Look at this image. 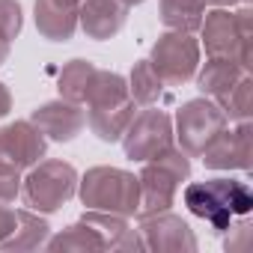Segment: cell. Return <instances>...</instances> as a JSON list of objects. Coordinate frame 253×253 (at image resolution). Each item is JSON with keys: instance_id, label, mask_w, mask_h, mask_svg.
Segmentation results:
<instances>
[{"instance_id": "cell-1", "label": "cell", "mask_w": 253, "mask_h": 253, "mask_svg": "<svg viewBox=\"0 0 253 253\" xmlns=\"http://www.w3.org/2000/svg\"><path fill=\"white\" fill-rule=\"evenodd\" d=\"M182 200H185L188 211L197 214L200 220L211 223L214 232H226L235 217H247L253 209V194H250L247 182L223 179V176L191 182L182 191Z\"/></svg>"}, {"instance_id": "cell-2", "label": "cell", "mask_w": 253, "mask_h": 253, "mask_svg": "<svg viewBox=\"0 0 253 253\" xmlns=\"http://www.w3.org/2000/svg\"><path fill=\"white\" fill-rule=\"evenodd\" d=\"M86 209L95 211H110L122 217H134L140 209V182L134 173L122 167H89L84 176H78V194H75Z\"/></svg>"}, {"instance_id": "cell-3", "label": "cell", "mask_w": 253, "mask_h": 253, "mask_svg": "<svg viewBox=\"0 0 253 253\" xmlns=\"http://www.w3.org/2000/svg\"><path fill=\"white\" fill-rule=\"evenodd\" d=\"M191 179V155H185L176 143L143 161V170L137 176L140 182V209L137 214H155L176 206L182 182Z\"/></svg>"}, {"instance_id": "cell-4", "label": "cell", "mask_w": 253, "mask_h": 253, "mask_svg": "<svg viewBox=\"0 0 253 253\" xmlns=\"http://www.w3.org/2000/svg\"><path fill=\"white\" fill-rule=\"evenodd\" d=\"M250 39H253V12L247 6L241 9H220L203 15L200 24V48H206V57H223L244 69H250Z\"/></svg>"}, {"instance_id": "cell-5", "label": "cell", "mask_w": 253, "mask_h": 253, "mask_svg": "<svg viewBox=\"0 0 253 253\" xmlns=\"http://www.w3.org/2000/svg\"><path fill=\"white\" fill-rule=\"evenodd\" d=\"M78 194V170L63 158H42L21 179V200L39 214L60 211Z\"/></svg>"}, {"instance_id": "cell-6", "label": "cell", "mask_w": 253, "mask_h": 253, "mask_svg": "<svg viewBox=\"0 0 253 253\" xmlns=\"http://www.w3.org/2000/svg\"><path fill=\"white\" fill-rule=\"evenodd\" d=\"M229 119L226 113L220 110L217 101L200 95V98H188L182 101V107L176 110V119H173V137L179 143V149L191 158H200L203 149L226 128Z\"/></svg>"}, {"instance_id": "cell-7", "label": "cell", "mask_w": 253, "mask_h": 253, "mask_svg": "<svg viewBox=\"0 0 253 253\" xmlns=\"http://www.w3.org/2000/svg\"><path fill=\"white\" fill-rule=\"evenodd\" d=\"M200 51L203 48L200 39H194V33L164 30L149 51V63L164 81V86H185L188 81H194L200 69Z\"/></svg>"}, {"instance_id": "cell-8", "label": "cell", "mask_w": 253, "mask_h": 253, "mask_svg": "<svg viewBox=\"0 0 253 253\" xmlns=\"http://www.w3.org/2000/svg\"><path fill=\"white\" fill-rule=\"evenodd\" d=\"M119 140H122L125 158L143 164L152 155H158L161 149L176 143V137H173V116L167 110L149 104V107H143L140 113L131 116L128 128H125V134Z\"/></svg>"}, {"instance_id": "cell-9", "label": "cell", "mask_w": 253, "mask_h": 253, "mask_svg": "<svg viewBox=\"0 0 253 253\" xmlns=\"http://www.w3.org/2000/svg\"><path fill=\"white\" fill-rule=\"evenodd\" d=\"M137 232L143 238V250L155 253H191L197 250V235L191 223L176 211L137 214Z\"/></svg>"}, {"instance_id": "cell-10", "label": "cell", "mask_w": 253, "mask_h": 253, "mask_svg": "<svg viewBox=\"0 0 253 253\" xmlns=\"http://www.w3.org/2000/svg\"><path fill=\"white\" fill-rule=\"evenodd\" d=\"M250 119L235 122V128H226L203 149V164L209 170H241L247 173L253 167V134Z\"/></svg>"}, {"instance_id": "cell-11", "label": "cell", "mask_w": 253, "mask_h": 253, "mask_svg": "<svg viewBox=\"0 0 253 253\" xmlns=\"http://www.w3.org/2000/svg\"><path fill=\"white\" fill-rule=\"evenodd\" d=\"M45 152H48V140L30 119H15L9 125H0V161L24 173L33 164H39Z\"/></svg>"}, {"instance_id": "cell-12", "label": "cell", "mask_w": 253, "mask_h": 253, "mask_svg": "<svg viewBox=\"0 0 253 253\" xmlns=\"http://www.w3.org/2000/svg\"><path fill=\"white\" fill-rule=\"evenodd\" d=\"M30 122L45 134V140L69 143V140H75L86 128V107L78 104V101L54 98V101H45V104L33 107Z\"/></svg>"}, {"instance_id": "cell-13", "label": "cell", "mask_w": 253, "mask_h": 253, "mask_svg": "<svg viewBox=\"0 0 253 253\" xmlns=\"http://www.w3.org/2000/svg\"><path fill=\"white\" fill-rule=\"evenodd\" d=\"M125 21H128V6L122 0H81L78 6V27L86 39L107 42L113 39Z\"/></svg>"}, {"instance_id": "cell-14", "label": "cell", "mask_w": 253, "mask_h": 253, "mask_svg": "<svg viewBox=\"0 0 253 253\" xmlns=\"http://www.w3.org/2000/svg\"><path fill=\"white\" fill-rule=\"evenodd\" d=\"M78 6L81 0H36L33 21L42 39L69 42L78 33Z\"/></svg>"}, {"instance_id": "cell-15", "label": "cell", "mask_w": 253, "mask_h": 253, "mask_svg": "<svg viewBox=\"0 0 253 253\" xmlns=\"http://www.w3.org/2000/svg\"><path fill=\"white\" fill-rule=\"evenodd\" d=\"M134 113H137L134 98L113 101V104H95V107H86V125L101 143H119V137L125 134Z\"/></svg>"}, {"instance_id": "cell-16", "label": "cell", "mask_w": 253, "mask_h": 253, "mask_svg": "<svg viewBox=\"0 0 253 253\" xmlns=\"http://www.w3.org/2000/svg\"><path fill=\"white\" fill-rule=\"evenodd\" d=\"M250 69H244V66H238V63H232V60H223V57H209L206 63H203V69H197V89H200V95H206V98H211V101H223L226 98V92L247 75Z\"/></svg>"}, {"instance_id": "cell-17", "label": "cell", "mask_w": 253, "mask_h": 253, "mask_svg": "<svg viewBox=\"0 0 253 253\" xmlns=\"http://www.w3.org/2000/svg\"><path fill=\"white\" fill-rule=\"evenodd\" d=\"M48 235H51V226H48V220H45L39 211H33V209H18V223H15V229L9 232V238L0 244V250H6V253L39 250V247H45Z\"/></svg>"}, {"instance_id": "cell-18", "label": "cell", "mask_w": 253, "mask_h": 253, "mask_svg": "<svg viewBox=\"0 0 253 253\" xmlns=\"http://www.w3.org/2000/svg\"><path fill=\"white\" fill-rule=\"evenodd\" d=\"M206 0H158V15L167 30L197 33L206 15Z\"/></svg>"}, {"instance_id": "cell-19", "label": "cell", "mask_w": 253, "mask_h": 253, "mask_svg": "<svg viewBox=\"0 0 253 253\" xmlns=\"http://www.w3.org/2000/svg\"><path fill=\"white\" fill-rule=\"evenodd\" d=\"M95 72H98V66L89 63V60H69V63L60 69V75H57L60 98L84 104V98H86V92H89V84H92Z\"/></svg>"}, {"instance_id": "cell-20", "label": "cell", "mask_w": 253, "mask_h": 253, "mask_svg": "<svg viewBox=\"0 0 253 253\" xmlns=\"http://www.w3.org/2000/svg\"><path fill=\"white\" fill-rule=\"evenodd\" d=\"M45 247L54 250V253H60V250H63V253H66V250H104V238H101L84 217H78L72 226L60 229L57 235H48Z\"/></svg>"}, {"instance_id": "cell-21", "label": "cell", "mask_w": 253, "mask_h": 253, "mask_svg": "<svg viewBox=\"0 0 253 253\" xmlns=\"http://www.w3.org/2000/svg\"><path fill=\"white\" fill-rule=\"evenodd\" d=\"M128 95L134 98V104L140 107H149V104H158L161 95H164V81L158 78V72L152 69L149 60H137L131 66V75H128Z\"/></svg>"}, {"instance_id": "cell-22", "label": "cell", "mask_w": 253, "mask_h": 253, "mask_svg": "<svg viewBox=\"0 0 253 253\" xmlns=\"http://www.w3.org/2000/svg\"><path fill=\"white\" fill-rule=\"evenodd\" d=\"M220 110L226 113L229 122L250 119V113H253V78H250V72L226 92V98L220 101Z\"/></svg>"}, {"instance_id": "cell-23", "label": "cell", "mask_w": 253, "mask_h": 253, "mask_svg": "<svg viewBox=\"0 0 253 253\" xmlns=\"http://www.w3.org/2000/svg\"><path fill=\"white\" fill-rule=\"evenodd\" d=\"M24 27V9L18 0H0V36L3 39H18Z\"/></svg>"}, {"instance_id": "cell-24", "label": "cell", "mask_w": 253, "mask_h": 253, "mask_svg": "<svg viewBox=\"0 0 253 253\" xmlns=\"http://www.w3.org/2000/svg\"><path fill=\"white\" fill-rule=\"evenodd\" d=\"M21 170L0 161V203H15L21 197Z\"/></svg>"}, {"instance_id": "cell-25", "label": "cell", "mask_w": 253, "mask_h": 253, "mask_svg": "<svg viewBox=\"0 0 253 253\" xmlns=\"http://www.w3.org/2000/svg\"><path fill=\"white\" fill-rule=\"evenodd\" d=\"M247 238H250V226H247V220H244V217H241L238 223L232 220L229 229H226L223 247H226V250H241V247H247Z\"/></svg>"}, {"instance_id": "cell-26", "label": "cell", "mask_w": 253, "mask_h": 253, "mask_svg": "<svg viewBox=\"0 0 253 253\" xmlns=\"http://www.w3.org/2000/svg\"><path fill=\"white\" fill-rule=\"evenodd\" d=\"M15 223H18V209H9V203H0V244L9 238Z\"/></svg>"}, {"instance_id": "cell-27", "label": "cell", "mask_w": 253, "mask_h": 253, "mask_svg": "<svg viewBox=\"0 0 253 253\" xmlns=\"http://www.w3.org/2000/svg\"><path fill=\"white\" fill-rule=\"evenodd\" d=\"M9 110H12V92H9V86L3 81H0V119L9 116Z\"/></svg>"}, {"instance_id": "cell-28", "label": "cell", "mask_w": 253, "mask_h": 253, "mask_svg": "<svg viewBox=\"0 0 253 253\" xmlns=\"http://www.w3.org/2000/svg\"><path fill=\"white\" fill-rule=\"evenodd\" d=\"M9 51H12V42L0 36V66H3V63L9 60Z\"/></svg>"}, {"instance_id": "cell-29", "label": "cell", "mask_w": 253, "mask_h": 253, "mask_svg": "<svg viewBox=\"0 0 253 253\" xmlns=\"http://www.w3.org/2000/svg\"><path fill=\"white\" fill-rule=\"evenodd\" d=\"M211 6H220V9H229V6H238V3H247V0H206Z\"/></svg>"}, {"instance_id": "cell-30", "label": "cell", "mask_w": 253, "mask_h": 253, "mask_svg": "<svg viewBox=\"0 0 253 253\" xmlns=\"http://www.w3.org/2000/svg\"><path fill=\"white\" fill-rule=\"evenodd\" d=\"M122 3H125V6H128V9H131V6H137V3H143V0H122Z\"/></svg>"}]
</instances>
